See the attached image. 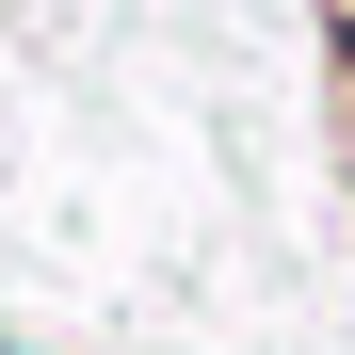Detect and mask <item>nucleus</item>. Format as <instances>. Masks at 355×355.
Returning <instances> with one entry per match:
<instances>
[{
	"label": "nucleus",
	"instance_id": "nucleus-1",
	"mask_svg": "<svg viewBox=\"0 0 355 355\" xmlns=\"http://www.w3.org/2000/svg\"><path fill=\"white\" fill-rule=\"evenodd\" d=\"M0 355H17V339H0Z\"/></svg>",
	"mask_w": 355,
	"mask_h": 355
}]
</instances>
